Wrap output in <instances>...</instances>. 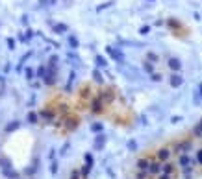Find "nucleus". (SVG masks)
<instances>
[{
	"mask_svg": "<svg viewBox=\"0 0 202 179\" xmlns=\"http://www.w3.org/2000/svg\"><path fill=\"white\" fill-rule=\"evenodd\" d=\"M61 124L65 126L67 131H73L74 127H78V118H76V117H69V118H67L65 122H61Z\"/></svg>",
	"mask_w": 202,
	"mask_h": 179,
	"instance_id": "obj_1",
	"label": "nucleus"
},
{
	"mask_svg": "<svg viewBox=\"0 0 202 179\" xmlns=\"http://www.w3.org/2000/svg\"><path fill=\"white\" fill-rule=\"evenodd\" d=\"M39 117H43L48 124H52V122H54V111H52L50 107H47V109H43L41 113H39Z\"/></svg>",
	"mask_w": 202,
	"mask_h": 179,
	"instance_id": "obj_2",
	"label": "nucleus"
},
{
	"mask_svg": "<svg viewBox=\"0 0 202 179\" xmlns=\"http://www.w3.org/2000/svg\"><path fill=\"white\" fill-rule=\"evenodd\" d=\"M106 52H108L111 57H113V59H117V61H122V56H121L119 52H115L113 48H109V46H108V48H106Z\"/></svg>",
	"mask_w": 202,
	"mask_h": 179,
	"instance_id": "obj_3",
	"label": "nucleus"
},
{
	"mask_svg": "<svg viewBox=\"0 0 202 179\" xmlns=\"http://www.w3.org/2000/svg\"><path fill=\"white\" fill-rule=\"evenodd\" d=\"M169 66H171L172 70H180V66H182V65H180V61H178L176 57H172V59H169Z\"/></svg>",
	"mask_w": 202,
	"mask_h": 179,
	"instance_id": "obj_4",
	"label": "nucleus"
},
{
	"mask_svg": "<svg viewBox=\"0 0 202 179\" xmlns=\"http://www.w3.org/2000/svg\"><path fill=\"white\" fill-rule=\"evenodd\" d=\"M171 85H172V87H180V85H182V78L178 76V74L171 76Z\"/></svg>",
	"mask_w": 202,
	"mask_h": 179,
	"instance_id": "obj_5",
	"label": "nucleus"
},
{
	"mask_svg": "<svg viewBox=\"0 0 202 179\" xmlns=\"http://www.w3.org/2000/svg\"><path fill=\"white\" fill-rule=\"evenodd\" d=\"M169 155H171V151H169L167 148H165V150H160V151H158V159H160V161H165V159H169Z\"/></svg>",
	"mask_w": 202,
	"mask_h": 179,
	"instance_id": "obj_6",
	"label": "nucleus"
},
{
	"mask_svg": "<svg viewBox=\"0 0 202 179\" xmlns=\"http://www.w3.org/2000/svg\"><path fill=\"white\" fill-rule=\"evenodd\" d=\"M19 126H20V124H19L17 120H15V122H11V124H8V126H6V133H11V131L19 129Z\"/></svg>",
	"mask_w": 202,
	"mask_h": 179,
	"instance_id": "obj_7",
	"label": "nucleus"
},
{
	"mask_svg": "<svg viewBox=\"0 0 202 179\" xmlns=\"http://www.w3.org/2000/svg\"><path fill=\"white\" fill-rule=\"evenodd\" d=\"M24 74H26V78H28L30 81H32V79L35 78V70L32 69V66H28V69H24Z\"/></svg>",
	"mask_w": 202,
	"mask_h": 179,
	"instance_id": "obj_8",
	"label": "nucleus"
},
{
	"mask_svg": "<svg viewBox=\"0 0 202 179\" xmlns=\"http://www.w3.org/2000/svg\"><path fill=\"white\" fill-rule=\"evenodd\" d=\"M69 28H67V24H54V32L56 33H61V32H67Z\"/></svg>",
	"mask_w": 202,
	"mask_h": 179,
	"instance_id": "obj_9",
	"label": "nucleus"
},
{
	"mask_svg": "<svg viewBox=\"0 0 202 179\" xmlns=\"http://www.w3.org/2000/svg\"><path fill=\"white\" fill-rule=\"evenodd\" d=\"M26 120H28L30 124H37V113H28Z\"/></svg>",
	"mask_w": 202,
	"mask_h": 179,
	"instance_id": "obj_10",
	"label": "nucleus"
},
{
	"mask_svg": "<svg viewBox=\"0 0 202 179\" xmlns=\"http://www.w3.org/2000/svg\"><path fill=\"white\" fill-rule=\"evenodd\" d=\"M104 140H106V137H104V135H98V139H97V142H95V148H97V150H100V148H102V144H104Z\"/></svg>",
	"mask_w": 202,
	"mask_h": 179,
	"instance_id": "obj_11",
	"label": "nucleus"
},
{
	"mask_svg": "<svg viewBox=\"0 0 202 179\" xmlns=\"http://www.w3.org/2000/svg\"><path fill=\"white\" fill-rule=\"evenodd\" d=\"M69 44H71V48H78V39L76 37H69Z\"/></svg>",
	"mask_w": 202,
	"mask_h": 179,
	"instance_id": "obj_12",
	"label": "nucleus"
},
{
	"mask_svg": "<svg viewBox=\"0 0 202 179\" xmlns=\"http://www.w3.org/2000/svg\"><path fill=\"white\" fill-rule=\"evenodd\" d=\"M97 65H98V66H106L108 63H106V59H104L102 56H97Z\"/></svg>",
	"mask_w": 202,
	"mask_h": 179,
	"instance_id": "obj_13",
	"label": "nucleus"
},
{
	"mask_svg": "<svg viewBox=\"0 0 202 179\" xmlns=\"http://www.w3.org/2000/svg\"><path fill=\"white\" fill-rule=\"evenodd\" d=\"M167 24H169L171 28H176V26H180V22L174 20V19H169V20H167Z\"/></svg>",
	"mask_w": 202,
	"mask_h": 179,
	"instance_id": "obj_14",
	"label": "nucleus"
},
{
	"mask_svg": "<svg viewBox=\"0 0 202 179\" xmlns=\"http://www.w3.org/2000/svg\"><path fill=\"white\" fill-rule=\"evenodd\" d=\"M44 74H47V72H44V65H41L39 69H37V76H39V78H44Z\"/></svg>",
	"mask_w": 202,
	"mask_h": 179,
	"instance_id": "obj_15",
	"label": "nucleus"
},
{
	"mask_svg": "<svg viewBox=\"0 0 202 179\" xmlns=\"http://www.w3.org/2000/svg\"><path fill=\"white\" fill-rule=\"evenodd\" d=\"M50 172H52V174H54V175H56V174H58V163H56V161H54V163H52V166H50Z\"/></svg>",
	"mask_w": 202,
	"mask_h": 179,
	"instance_id": "obj_16",
	"label": "nucleus"
},
{
	"mask_svg": "<svg viewBox=\"0 0 202 179\" xmlns=\"http://www.w3.org/2000/svg\"><path fill=\"white\" fill-rule=\"evenodd\" d=\"M8 46H9V50H15V41H13L11 37L8 39Z\"/></svg>",
	"mask_w": 202,
	"mask_h": 179,
	"instance_id": "obj_17",
	"label": "nucleus"
},
{
	"mask_svg": "<svg viewBox=\"0 0 202 179\" xmlns=\"http://www.w3.org/2000/svg\"><path fill=\"white\" fill-rule=\"evenodd\" d=\"M93 78H95L97 81H102V76H100V72H98V70H95V72H93Z\"/></svg>",
	"mask_w": 202,
	"mask_h": 179,
	"instance_id": "obj_18",
	"label": "nucleus"
},
{
	"mask_svg": "<svg viewBox=\"0 0 202 179\" xmlns=\"http://www.w3.org/2000/svg\"><path fill=\"white\" fill-rule=\"evenodd\" d=\"M91 129H93V131H100V129H102V124H93Z\"/></svg>",
	"mask_w": 202,
	"mask_h": 179,
	"instance_id": "obj_19",
	"label": "nucleus"
},
{
	"mask_svg": "<svg viewBox=\"0 0 202 179\" xmlns=\"http://www.w3.org/2000/svg\"><path fill=\"white\" fill-rule=\"evenodd\" d=\"M85 163H87V164H93V157H91V155H89V153L85 155Z\"/></svg>",
	"mask_w": 202,
	"mask_h": 179,
	"instance_id": "obj_20",
	"label": "nucleus"
},
{
	"mask_svg": "<svg viewBox=\"0 0 202 179\" xmlns=\"http://www.w3.org/2000/svg\"><path fill=\"white\" fill-rule=\"evenodd\" d=\"M148 32H150V26H143V28H141V33H143V35H147Z\"/></svg>",
	"mask_w": 202,
	"mask_h": 179,
	"instance_id": "obj_21",
	"label": "nucleus"
},
{
	"mask_svg": "<svg viewBox=\"0 0 202 179\" xmlns=\"http://www.w3.org/2000/svg\"><path fill=\"white\" fill-rule=\"evenodd\" d=\"M34 33H35L34 30H28V32H26V41H28V39H32V37H34Z\"/></svg>",
	"mask_w": 202,
	"mask_h": 179,
	"instance_id": "obj_22",
	"label": "nucleus"
},
{
	"mask_svg": "<svg viewBox=\"0 0 202 179\" xmlns=\"http://www.w3.org/2000/svg\"><path fill=\"white\" fill-rule=\"evenodd\" d=\"M152 79H154V81H160L161 76H160V74H152Z\"/></svg>",
	"mask_w": 202,
	"mask_h": 179,
	"instance_id": "obj_23",
	"label": "nucleus"
},
{
	"mask_svg": "<svg viewBox=\"0 0 202 179\" xmlns=\"http://www.w3.org/2000/svg\"><path fill=\"white\" fill-rule=\"evenodd\" d=\"M44 2H48V0H39V6H44Z\"/></svg>",
	"mask_w": 202,
	"mask_h": 179,
	"instance_id": "obj_24",
	"label": "nucleus"
},
{
	"mask_svg": "<svg viewBox=\"0 0 202 179\" xmlns=\"http://www.w3.org/2000/svg\"><path fill=\"white\" fill-rule=\"evenodd\" d=\"M50 4H56V0H50Z\"/></svg>",
	"mask_w": 202,
	"mask_h": 179,
	"instance_id": "obj_25",
	"label": "nucleus"
}]
</instances>
